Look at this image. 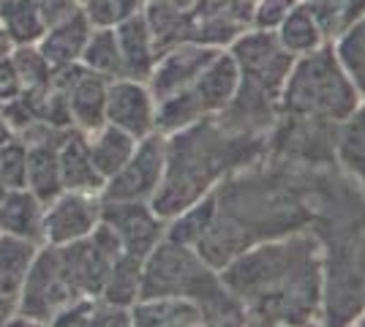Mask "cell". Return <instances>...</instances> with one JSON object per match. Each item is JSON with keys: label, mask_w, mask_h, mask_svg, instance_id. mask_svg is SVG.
Masks as SVG:
<instances>
[{"label": "cell", "mask_w": 365, "mask_h": 327, "mask_svg": "<svg viewBox=\"0 0 365 327\" xmlns=\"http://www.w3.org/2000/svg\"><path fill=\"white\" fill-rule=\"evenodd\" d=\"M79 63L107 79L123 77L120 47H118V33H115V28H93L91 38H88V44L82 49Z\"/></svg>", "instance_id": "obj_23"}, {"label": "cell", "mask_w": 365, "mask_h": 327, "mask_svg": "<svg viewBox=\"0 0 365 327\" xmlns=\"http://www.w3.org/2000/svg\"><path fill=\"white\" fill-rule=\"evenodd\" d=\"M221 270L224 286L259 322H308L317 313L319 246L314 237L243 251Z\"/></svg>", "instance_id": "obj_1"}, {"label": "cell", "mask_w": 365, "mask_h": 327, "mask_svg": "<svg viewBox=\"0 0 365 327\" xmlns=\"http://www.w3.org/2000/svg\"><path fill=\"white\" fill-rule=\"evenodd\" d=\"M0 31L14 47L36 44L46 31L38 0H0Z\"/></svg>", "instance_id": "obj_21"}, {"label": "cell", "mask_w": 365, "mask_h": 327, "mask_svg": "<svg viewBox=\"0 0 365 327\" xmlns=\"http://www.w3.org/2000/svg\"><path fill=\"white\" fill-rule=\"evenodd\" d=\"M25 164H28V145L22 137L11 134L0 145V183L3 188L25 186Z\"/></svg>", "instance_id": "obj_27"}, {"label": "cell", "mask_w": 365, "mask_h": 327, "mask_svg": "<svg viewBox=\"0 0 365 327\" xmlns=\"http://www.w3.org/2000/svg\"><path fill=\"white\" fill-rule=\"evenodd\" d=\"M167 167V134L153 131L142 137L131 158L101 188V199L112 202H150L164 180Z\"/></svg>", "instance_id": "obj_8"}, {"label": "cell", "mask_w": 365, "mask_h": 327, "mask_svg": "<svg viewBox=\"0 0 365 327\" xmlns=\"http://www.w3.org/2000/svg\"><path fill=\"white\" fill-rule=\"evenodd\" d=\"M38 249L41 246L33 240L0 232V297L16 300Z\"/></svg>", "instance_id": "obj_20"}, {"label": "cell", "mask_w": 365, "mask_h": 327, "mask_svg": "<svg viewBox=\"0 0 365 327\" xmlns=\"http://www.w3.org/2000/svg\"><path fill=\"white\" fill-rule=\"evenodd\" d=\"M237 88V63L232 55L218 52L215 61L199 74L180 93L169 95L167 101L155 104V131L172 134L178 128L197 123L224 112Z\"/></svg>", "instance_id": "obj_6"}, {"label": "cell", "mask_w": 365, "mask_h": 327, "mask_svg": "<svg viewBox=\"0 0 365 327\" xmlns=\"http://www.w3.org/2000/svg\"><path fill=\"white\" fill-rule=\"evenodd\" d=\"M104 123L123 128L134 140L155 131V98L148 82L131 77H115L107 85Z\"/></svg>", "instance_id": "obj_13"}, {"label": "cell", "mask_w": 365, "mask_h": 327, "mask_svg": "<svg viewBox=\"0 0 365 327\" xmlns=\"http://www.w3.org/2000/svg\"><path fill=\"white\" fill-rule=\"evenodd\" d=\"M218 52H221L218 47L197 44V41H182V44L164 49L153 66L150 77L145 79L155 104L167 101L169 95L180 93L185 85H191L215 61Z\"/></svg>", "instance_id": "obj_12"}, {"label": "cell", "mask_w": 365, "mask_h": 327, "mask_svg": "<svg viewBox=\"0 0 365 327\" xmlns=\"http://www.w3.org/2000/svg\"><path fill=\"white\" fill-rule=\"evenodd\" d=\"M11 134H14V131L9 128V123H6V120H3V115H0V145H3V142L9 140Z\"/></svg>", "instance_id": "obj_34"}, {"label": "cell", "mask_w": 365, "mask_h": 327, "mask_svg": "<svg viewBox=\"0 0 365 327\" xmlns=\"http://www.w3.org/2000/svg\"><path fill=\"white\" fill-rule=\"evenodd\" d=\"M44 202L28 188H6L0 194V232L16 234L44 246Z\"/></svg>", "instance_id": "obj_15"}, {"label": "cell", "mask_w": 365, "mask_h": 327, "mask_svg": "<svg viewBox=\"0 0 365 327\" xmlns=\"http://www.w3.org/2000/svg\"><path fill=\"white\" fill-rule=\"evenodd\" d=\"M294 71L287 77L284 109L292 118L311 120H346L357 109V88L335 61L333 47L305 52L303 61L292 63Z\"/></svg>", "instance_id": "obj_5"}, {"label": "cell", "mask_w": 365, "mask_h": 327, "mask_svg": "<svg viewBox=\"0 0 365 327\" xmlns=\"http://www.w3.org/2000/svg\"><path fill=\"white\" fill-rule=\"evenodd\" d=\"M88 137V150H91V161L96 172L104 177L107 183L115 172H120V167L131 158L137 142L131 134H125L123 128H115L109 123H101L98 128H93L85 134Z\"/></svg>", "instance_id": "obj_19"}, {"label": "cell", "mask_w": 365, "mask_h": 327, "mask_svg": "<svg viewBox=\"0 0 365 327\" xmlns=\"http://www.w3.org/2000/svg\"><path fill=\"white\" fill-rule=\"evenodd\" d=\"M76 297L88 295H76L74 286L68 284L66 273H63L58 249L44 243L36 254V259H33L19 295H16V311L11 322H19V325H52V319Z\"/></svg>", "instance_id": "obj_7"}, {"label": "cell", "mask_w": 365, "mask_h": 327, "mask_svg": "<svg viewBox=\"0 0 365 327\" xmlns=\"http://www.w3.org/2000/svg\"><path fill=\"white\" fill-rule=\"evenodd\" d=\"M93 33V25L85 11H76L74 16L55 22L44 31V36L36 41L38 52L44 55L52 68H66L74 66L82 58V49L88 44Z\"/></svg>", "instance_id": "obj_14"}, {"label": "cell", "mask_w": 365, "mask_h": 327, "mask_svg": "<svg viewBox=\"0 0 365 327\" xmlns=\"http://www.w3.org/2000/svg\"><path fill=\"white\" fill-rule=\"evenodd\" d=\"M305 9L314 14L322 36H330L333 31L341 28V19H344V11H346V0H308Z\"/></svg>", "instance_id": "obj_29"}, {"label": "cell", "mask_w": 365, "mask_h": 327, "mask_svg": "<svg viewBox=\"0 0 365 327\" xmlns=\"http://www.w3.org/2000/svg\"><path fill=\"white\" fill-rule=\"evenodd\" d=\"M148 0H85L82 11L93 28H118L120 22L145 11Z\"/></svg>", "instance_id": "obj_26"}, {"label": "cell", "mask_w": 365, "mask_h": 327, "mask_svg": "<svg viewBox=\"0 0 365 327\" xmlns=\"http://www.w3.org/2000/svg\"><path fill=\"white\" fill-rule=\"evenodd\" d=\"M365 16V0H346V11H344V22L351 25L354 19Z\"/></svg>", "instance_id": "obj_32"}, {"label": "cell", "mask_w": 365, "mask_h": 327, "mask_svg": "<svg viewBox=\"0 0 365 327\" xmlns=\"http://www.w3.org/2000/svg\"><path fill=\"white\" fill-rule=\"evenodd\" d=\"M38 9L44 16V25H55L63 22L68 16H74L76 11H82V0H38Z\"/></svg>", "instance_id": "obj_30"}, {"label": "cell", "mask_w": 365, "mask_h": 327, "mask_svg": "<svg viewBox=\"0 0 365 327\" xmlns=\"http://www.w3.org/2000/svg\"><path fill=\"white\" fill-rule=\"evenodd\" d=\"M338 156L365 191V107L351 112L338 134Z\"/></svg>", "instance_id": "obj_24"}, {"label": "cell", "mask_w": 365, "mask_h": 327, "mask_svg": "<svg viewBox=\"0 0 365 327\" xmlns=\"http://www.w3.org/2000/svg\"><path fill=\"white\" fill-rule=\"evenodd\" d=\"M262 150H267L262 134L235 131L218 115L167 134V167L150 199L153 213L169 221L199 202L227 172L245 167Z\"/></svg>", "instance_id": "obj_2"}, {"label": "cell", "mask_w": 365, "mask_h": 327, "mask_svg": "<svg viewBox=\"0 0 365 327\" xmlns=\"http://www.w3.org/2000/svg\"><path fill=\"white\" fill-rule=\"evenodd\" d=\"M232 58L237 63V88L218 118L235 131L264 134V128L273 125L275 104L289 77L294 55L284 52L281 41L273 36L251 33L235 44Z\"/></svg>", "instance_id": "obj_4"}, {"label": "cell", "mask_w": 365, "mask_h": 327, "mask_svg": "<svg viewBox=\"0 0 365 327\" xmlns=\"http://www.w3.org/2000/svg\"><path fill=\"white\" fill-rule=\"evenodd\" d=\"M58 161H61V180L68 191H93L101 194L104 177L96 172L88 150V137L79 128H68L58 145Z\"/></svg>", "instance_id": "obj_17"}, {"label": "cell", "mask_w": 365, "mask_h": 327, "mask_svg": "<svg viewBox=\"0 0 365 327\" xmlns=\"http://www.w3.org/2000/svg\"><path fill=\"white\" fill-rule=\"evenodd\" d=\"M107 85L109 79L85 68L82 63L55 68L52 88H58L68 104L71 125L79 131H93L104 123V104H107Z\"/></svg>", "instance_id": "obj_10"}, {"label": "cell", "mask_w": 365, "mask_h": 327, "mask_svg": "<svg viewBox=\"0 0 365 327\" xmlns=\"http://www.w3.org/2000/svg\"><path fill=\"white\" fill-rule=\"evenodd\" d=\"M101 194L93 191H68L63 188L55 199L44 204V243L68 246L76 243L101 224Z\"/></svg>", "instance_id": "obj_9"}, {"label": "cell", "mask_w": 365, "mask_h": 327, "mask_svg": "<svg viewBox=\"0 0 365 327\" xmlns=\"http://www.w3.org/2000/svg\"><path fill=\"white\" fill-rule=\"evenodd\" d=\"M3 191H6V188H3V183H0V194H3Z\"/></svg>", "instance_id": "obj_35"}, {"label": "cell", "mask_w": 365, "mask_h": 327, "mask_svg": "<svg viewBox=\"0 0 365 327\" xmlns=\"http://www.w3.org/2000/svg\"><path fill=\"white\" fill-rule=\"evenodd\" d=\"M322 41V31L308 9H292L281 19V44L289 52H311Z\"/></svg>", "instance_id": "obj_25"}, {"label": "cell", "mask_w": 365, "mask_h": 327, "mask_svg": "<svg viewBox=\"0 0 365 327\" xmlns=\"http://www.w3.org/2000/svg\"><path fill=\"white\" fill-rule=\"evenodd\" d=\"M338 52L344 66L349 68L351 85L365 95V16H360V22L344 36Z\"/></svg>", "instance_id": "obj_28"}, {"label": "cell", "mask_w": 365, "mask_h": 327, "mask_svg": "<svg viewBox=\"0 0 365 327\" xmlns=\"http://www.w3.org/2000/svg\"><path fill=\"white\" fill-rule=\"evenodd\" d=\"M115 33H118V47H120L123 77L142 79L145 82V79L150 77L155 61H158V49H155V41H153V33L145 11L120 22L115 28Z\"/></svg>", "instance_id": "obj_16"}, {"label": "cell", "mask_w": 365, "mask_h": 327, "mask_svg": "<svg viewBox=\"0 0 365 327\" xmlns=\"http://www.w3.org/2000/svg\"><path fill=\"white\" fill-rule=\"evenodd\" d=\"M101 224H107L118 234L120 249L131 256L148 259L167 234V221L153 213L150 202H112L104 199L101 207Z\"/></svg>", "instance_id": "obj_11"}, {"label": "cell", "mask_w": 365, "mask_h": 327, "mask_svg": "<svg viewBox=\"0 0 365 327\" xmlns=\"http://www.w3.org/2000/svg\"><path fill=\"white\" fill-rule=\"evenodd\" d=\"M131 325L169 327V325H205V313L194 300L178 295L145 297L131 306Z\"/></svg>", "instance_id": "obj_18"}, {"label": "cell", "mask_w": 365, "mask_h": 327, "mask_svg": "<svg viewBox=\"0 0 365 327\" xmlns=\"http://www.w3.org/2000/svg\"><path fill=\"white\" fill-rule=\"evenodd\" d=\"M148 6L169 9V11H191L197 6V0H148Z\"/></svg>", "instance_id": "obj_31"}, {"label": "cell", "mask_w": 365, "mask_h": 327, "mask_svg": "<svg viewBox=\"0 0 365 327\" xmlns=\"http://www.w3.org/2000/svg\"><path fill=\"white\" fill-rule=\"evenodd\" d=\"M11 68H14L16 82H19V90L36 98V101H41L44 93L49 90V85H52L55 68L38 52V47L36 44H19V47L11 49Z\"/></svg>", "instance_id": "obj_22"}, {"label": "cell", "mask_w": 365, "mask_h": 327, "mask_svg": "<svg viewBox=\"0 0 365 327\" xmlns=\"http://www.w3.org/2000/svg\"><path fill=\"white\" fill-rule=\"evenodd\" d=\"M14 311H16V300L0 297V325H9L14 319Z\"/></svg>", "instance_id": "obj_33"}, {"label": "cell", "mask_w": 365, "mask_h": 327, "mask_svg": "<svg viewBox=\"0 0 365 327\" xmlns=\"http://www.w3.org/2000/svg\"><path fill=\"white\" fill-rule=\"evenodd\" d=\"M167 295L194 300L205 313V322H245L237 297L224 286V281L215 276V270L199 256L194 246L164 237L142 265L139 300Z\"/></svg>", "instance_id": "obj_3"}, {"label": "cell", "mask_w": 365, "mask_h": 327, "mask_svg": "<svg viewBox=\"0 0 365 327\" xmlns=\"http://www.w3.org/2000/svg\"><path fill=\"white\" fill-rule=\"evenodd\" d=\"M82 3H85V0H82Z\"/></svg>", "instance_id": "obj_36"}]
</instances>
